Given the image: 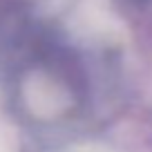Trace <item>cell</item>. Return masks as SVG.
Returning a JSON list of instances; mask_svg holds the SVG:
<instances>
[{
  "mask_svg": "<svg viewBox=\"0 0 152 152\" xmlns=\"http://www.w3.org/2000/svg\"><path fill=\"white\" fill-rule=\"evenodd\" d=\"M134 5H139V7H145V5H150L152 0H132Z\"/></svg>",
  "mask_w": 152,
  "mask_h": 152,
  "instance_id": "cell-1",
  "label": "cell"
}]
</instances>
